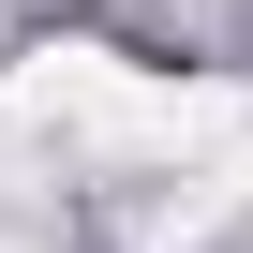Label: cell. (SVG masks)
I'll return each mask as SVG.
<instances>
[{"instance_id":"6da1fadb","label":"cell","mask_w":253,"mask_h":253,"mask_svg":"<svg viewBox=\"0 0 253 253\" xmlns=\"http://www.w3.org/2000/svg\"><path fill=\"white\" fill-rule=\"evenodd\" d=\"M0 119L30 149H194V134H253L238 89H179V75H134L104 45H45L0 75Z\"/></svg>"}]
</instances>
